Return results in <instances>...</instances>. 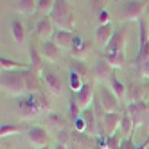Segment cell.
Masks as SVG:
<instances>
[{"mask_svg": "<svg viewBox=\"0 0 149 149\" xmlns=\"http://www.w3.org/2000/svg\"><path fill=\"white\" fill-rule=\"evenodd\" d=\"M138 38H140V45H138V54L135 58V67L149 59V36H147V27L142 20L138 22Z\"/></svg>", "mask_w": 149, "mask_h": 149, "instance_id": "4", "label": "cell"}, {"mask_svg": "<svg viewBox=\"0 0 149 149\" xmlns=\"http://www.w3.org/2000/svg\"><path fill=\"white\" fill-rule=\"evenodd\" d=\"M72 97L76 99V102H77V106L81 108V111L90 110V108H92V104H93V99H95L93 81H86V83H84V86H83L77 93H74Z\"/></svg>", "mask_w": 149, "mask_h": 149, "instance_id": "3", "label": "cell"}, {"mask_svg": "<svg viewBox=\"0 0 149 149\" xmlns=\"http://www.w3.org/2000/svg\"><path fill=\"white\" fill-rule=\"evenodd\" d=\"M49 120H50V124H56V126H63V120H61V117H59V115H54V113H52Z\"/></svg>", "mask_w": 149, "mask_h": 149, "instance_id": "34", "label": "cell"}, {"mask_svg": "<svg viewBox=\"0 0 149 149\" xmlns=\"http://www.w3.org/2000/svg\"><path fill=\"white\" fill-rule=\"evenodd\" d=\"M41 149H50V147H49V146H47V147H41Z\"/></svg>", "mask_w": 149, "mask_h": 149, "instance_id": "36", "label": "cell"}, {"mask_svg": "<svg viewBox=\"0 0 149 149\" xmlns=\"http://www.w3.org/2000/svg\"><path fill=\"white\" fill-rule=\"evenodd\" d=\"M136 72L140 74L144 79H149V59H147V61H144V63H140V65L136 67Z\"/></svg>", "mask_w": 149, "mask_h": 149, "instance_id": "31", "label": "cell"}, {"mask_svg": "<svg viewBox=\"0 0 149 149\" xmlns=\"http://www.w3.org/2000/svg\"><path fill=\"white\" fill-rule=\"evenodd\" d=\"M133 130H135V124H133V120L130 119V115H122V122H120V133L122 135H126V136H131V133H133Z\"/></svg>", "mask_w": 149, "mask_h": 149, "instance_id": "28", "label": "cell"}, {"mask_svg": "<svg viewBox=\"0 0 149 149\" xmlns=\"http://www.w3.org/2000/svg\"><path fill=\"white\" fill-rule=\"evenodd\" d=\"M104 61L111 68H122L126 65V52H113V54H106L104 52Z\"/></svg>", "mask_w": 149, "mask_h": 149, "instance_id": "22", "label": "cell"}, {"mask_svg": "<svg viewBox=\"0 0 149 149\" xmlns=\"http://www.w3.org/2000/svg\"><path fill=\"white\" fill-rule=\"evenodd\" d=\"M120 122H122V115L119 111H117V113H104L101 124H102L104 131H106V136L117 135V131L120 130Z\"/></svg>", "mask_w": 149, "mask_h": 149, "instance_id": "9", "label": "cell"}, {"mask_svg": "<svg viewBox=\"0 0 149 149\" xmlns=\"http://www.w3.org/2000/svg\"><path fill=\"white\" fill-rule=\"evenodd\" d=\"M70 72H76L77 76L84 77V76L88 74V67L84 65V61H81V59H76V61H72V65H70Z\"/></svg>", "mask_w": 149, "mask_h": 149, "instance_id": "29", "label": "cell"}, {"mask_svg": "<svg viewBox=\"0 0 149 149\" xmlns=\"http://www.w3.org/2000/svg\"><path fill=\"white\" fill-rule=\"evenodd\" d=\"M47 110H49V101L38 92L22 95L18 99V113L24 119H33V117H38L41 111H47Z\"/></svg>", "mask_w": 149, "mask_h": 149, "instance_id": "1", "label": "cell"}, {"mask_svg": "<svg viewBox=\"0 0 149 149\" xmlns=\"http://www.w3.org/2000/svg\"><path fill=\"white\" fill-rule=\"evenodd\" d=\"M149 111V106H147V101H140V102H130L126 108V113L130 115V119L133 120L135 127L140 126L146 119V113Z\"/></svg>", "mask_w": 149, "mask_h": 149, "instance_id": "7", "label": "cell"}, {"mask_svg": "<svg viewBox=\"0 0 149 149\" xmlns=\"http://www.w3.org/2000/svg\"><path fill=\"white\" fill-rule=\"evenodd\" d=\"M74 124H76V130H77V133H84V131H86V122H84V119H83V117H79V119H77L76 122H74Z\"/></svg>", "mask_w": 149, "mask_h": 149, "instance_id": "33", "label": "cell"}, {"mask_svg": "<svg viewBox=\"0 0 149 149\" xmlns=\"http://www.w3.org/2000/svg\"><path fill=\"white\" fill-rule=\"evenodd\" d=\"M40 54L43 56V59H47V61H50V63H56V61L59 59V56H61V49H59L52 40H49V41H43V43H41Z\"/></svg>", "mask_w": 149, "mask_h": 149, "instance_id": "13", "label": "cell"}, {"mask_svg": "<svg viewBox=\"0 0 149 149\" xmlns=\"http://www.w3.org/2000/svg\"><path fill=\"white\" fill-rule=\"evenodd\" d=\"M126 97L130 99V102H140V101H144V97H147V86H142L138 83H131L127 86Z\"/></svg>", "mask_w": 149, "mask_h": 149, "instance_id": "18", "label": "cell"}, {"mask_svg": "<svg viewBox=\"0 0 149 149\" xmlns=\"http://www.w3.org/2000/svg\"><path fill=\"white\" fill-rule=\"evenodd\" d=\"M147 149H149V147H147Z\"/></svg>", "mask_w": 149, "mask_h": 149, "instance_id": "38", "label": "cell"}, {"mask_svg": "<svg viewBox=\"0 0 149 149\" xmlns=\"http://www.w3.org/2000/svg\"><path fill=\"white\" fill-rule=\"evenodd\" d=\"M36 7H38V2L34 0H22V2H18V13L22 15H33L36 13Z\"/></svg>", "mask_w": 149, "mask_h": 149, "instance_id": "26", "label": "cell"}, {"mask_svg": "<svg viewBox=\"0 0 149 149\" xmlns=\"http://www.w3.org/2000/svg\"><path fill=\"white\" fill-rule=\"evenodd\" d=\"M110 90L117 95V97H119V101H120V99H124L126 95H127V86H126V84H124L119 77L115 76V74L110 77Z\"/></svg>", "mask_w": 149, "mask_h": 149, "instance_id": "23", "label": "cell"}, {"mask_svg": "<svg viewBox=\"0 0 149 149\" xmlns=\"http://www.w3.org/2000/svg\"><path fill=\"white\" fill-rule=\"evenodd\" d=\"M147 97H149V86H147Z\"/></svg>", "mask_w": 149, "mask_h": 149, "instance_id": "35", "label": "cell"}, {"mask_svg": "<svg viewBox=\"0 0 149 149\" xmlns=\"http://www.w3.org/2000/svg\"><path fill=\"white\" fill-rule=\"evenodd\" d=\"M54 6H56V0H38V7H36V13H40L41 16H50L52 11H54Z\"/></svg>", "mask_w": 149, "mask_h": 149, "instance_id": "25", "label": "cell"}, {"mask_svg": "<svg viewBox=\"0 0 149 149\" xmlns=\"http://www.w3.org/2000/svg\"><path fill=\"white\" fill-rule=\"evenodd\" d=\"M68 84H70V90H74V93H77V92L84 86L83 77L77 76L76 72H70V74H68Z\"/></svg>", "mask_w": 149, "mask_h": 149, "instance_id": "27", "label": "cell"}, {"mask_svg": "<svg viewBox=\"0 0 149 149\" xmlns=\"http://www.w3.org/2000/svg\"><path fill=\"white\" fill-rule=\"evenodd\" d=\"M68 110H70V119H72L74 122H76V120L79 119V117H81V113H83L74 97H72V99H70V102H68Z\"/></svg>", "mask_w": 149, "mask_h": 149, "instance_id": "30", "label": "cell"}, {"mask_svg": "<svg viewBox=\"0 0 149 149\" xmlns=\"http://www.w3.org/2000/svg\"><path fill=\"white\" fill-rule=\"evenodd\" d=\"M27 140L29 144L33 146L34 149H41V147H47L49 146V135H47V130L45 127H41V126H33V127H29L27 133Z\"/></svg>", "mask_w": 149, "mask_h": 149, "instance_id": "5", "label": "cell"}, {"mask_svg": "<svg viewBox=\"0 0 149 149\" xmlns=\"http://www.w3.org/2000/svg\"><path fill=\"white\" fill-rule=\"evenodd\" d=\"M70 52H72V56L76 58V59H81L83 61L84 58H86V54L90 52V47H88V43L81 36H76V38H74V45H72Z\"/></svg>", "mask_w": 149, "mask_h": 149, "instance_id": "19", "label": "cell"}, {"mask_svg": "<svg viewBox=\"0 0 149 149\" xmlns=\"http://www.w3.org/2000/svg\"><path fill=\"white\" fill-rule=\"evenodd\" d=\"M110 24V13L106 9H101L99 11V25H108Z\"/></svg>", "mask_w": 149, "mask_h": 149, "instance_id": "32", "label": "cell"}, {"mask_svg": "<svg viewBox=\"0 0 149 149\" xmlns=\"http://www.w3.org/2000/svg\"><path fill=\"white\" fill-rule=\"evenodd\" d=\"M50 20L54 22V25H58V29L72 31L74 20H72V11H70V7H68V2L56 0V6H54L52 15H50Z\"/></svg>", "mask_w": 149, "mask_h": 149, "instance_id": "2", "label": "cell"}, {"mask_svg": "<svg viewBox=\"0 0 149 149\" xmlns=\"http://www.w3.org/2000/svg\"><path fill=\"white\" fill-rule=\"evenodd\" d=\"M54 22L50 20V16H45L41 18L40 22L36 24V36L41 40V41H49L54 36Z\"/></svg>", "mask_w": 149, "mask_h": 149, "instance_id": "11", "label": "cell"}, {"mask_svg": "<svg viewBox=\"0 0 149 149\" xmlns=\"http://www.w3.org/2000/svg\"><path fill=\"white\" fill-rule=\"evenodd\" d=\"M74 36L72 31H65V29H56L54 36H52V41L59 47V49H72L74 45Z\"/></svg>", "mask_w": 149, "mask_h": 149, "instance_id": "15", "label": "cell"}, {"mask_svg": "<svg viewBox=\"0 0 149 149\" xmlns=\"http://www.w3.org/2000/svg\"><path fill=\"white\" fill-rule=\"evenodd\" d=\"M29 59H31V63H29L31 72H33V74H40V76H41L43 70H45L43 68V61H41V59H43V56L40 54V50L36 49L34 43L29 45Z\"/></svg>", "mask_w": 149, "mask_h": 149, "instance_id": "14", "label": "cell"}, {"mask_svg": "<svg viewBox=\"0 0 149 149\" xmlns=\"http://www.w3.org/2000/svg\"><path fill=\"white\" fill-rule=\"evenodd\" d=\"M41 79H43L47 90L52 93V95H63V83L59 79V76L52 70H43L41 74Z\"/></svg>", "mask_w": 149, "mask_h": 149, "instance_id": "8", "label": "cell"}, {"mask_svg": "<svg viewBox=\"0 0 149 149\" xmlns=\"http://www.w3.org/2000/svg\"><path fill=\"white\" fill-rule=\"evenodd\" d=\"M144 11H146V2H140V0H136V2H124V6H122L124 20H138L140 22V16L144 15Z\"/></svg>", "mask_w": 149, "mask_h": 149, "instance_id": "10", "label": "cell"}, {"mask_svg": "<svg viewBox=\"0 0 149 149\" xmlns=\"http://www.w3.org/2000/svg\"><path fill=\"white\" fill-rule=\"evenodd\" d=\"M113 27H111V24H108V25H99L97 29H95V41H97V45L99 47H108V43L111 41V38H113Z\"/></svg>", "mask_w": 149, "mask_h": 149, "instance_id": "16", "label": "cell"}, {"mask_svg": "<svg viewBox=\"0 0 149 149\" xmlns=\"http://www.w3.org/2000/svg\"><path fill=\"white\" fill-rule=\"evenodd\" d=\"M111 76H113V68L104 61V58L95 63V67H93V77L97 79V81H106V79L110 81Z\"/></svg>", "mask_w": 149, "mask_h": 149, "instance_id": "17", "label": "cell"}, {"mask_svg": "<svg viewBox=\"0 0 149 149\" xmlns=\"http://www.w3.org/2000/svg\"><path fill=\"white\" fill-rule=\"evenodd\" d=\"M9 29H11V36H13V40L16 41L20 47H24V45H25V41H27L24 24L20 22V20H13L11 25H9Z\"/></svg>", "mask_w": 149, "mask_h": 149, "instance_id": "20", "label": "cell"}, {"mask_svg": "<svg viewBox=\"0 0 149 149\" xmlns=\"http://www.w3.org/2000/svg\"><path fill=\"white\" fill-rule=\"evenodd\" d=\"M124 47H126V31L120 27L119 31H115L111 41L108 43V47H106L104 50H106V54H113V52H126Z\"/></svg>", "mask_w": 149, "mask_h": 149, "instance_id": "12", "label": "cell"}, {"mask_svg": "<svg viewBox=\"0 0 149 149\" xmlns=\"http://www.w3.org/2000/svg\"><path fill=\"white\" fill-rule=\"evenodd\" d=\"M25 131V124H2L0 127V136L6 138V136H11L16 133H22Z\"/></svg>", "mask_w": 149, "mask_h": 149, "instance_id": "24", "label": "cell"}, {"mask_svg": "<svg viewBox=\"0 0 149 149\" xmlns=\"http://www.w3.org/2000/svg\"><path fill=\"white\" fill-rule=\"evenodd\" d=\"M95 149H101V147H95Z\"/></svg>", "mask_w": 149, "mask_h": 149, "instance_id": "37", "label": "cell"}, {"mask_svg": "<svg viewBox=\"0 0 149 149\" xmlns=\"http://www.w3.org/2000/svg\"><path fill=\"white\" fill-rule=\"evenodd\" d=\"M0 67H2V72H16V70H31L29 65H24L20 61L9 59V58H0Z\"/></svg>", "mask_w": 149, "mask_h": 149, "instance_id": "21", "label": "cell"}, {"mask_svg": "<svg viewBox=\"0 0 149 149\" xmlns=\"http://www.w3.org/2000/svg\"><path fill=\"white\" fill-rule=\"evenodd\" d=\"M99 99H101V106L104 113H117L119 110V97L110 90V86H102L99 88Z\"/></svg>", "mask_w": 149, "mask_h": 149, "instance_id": "6", "label": "cell"}]
</instances>
